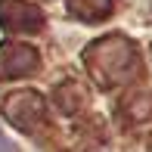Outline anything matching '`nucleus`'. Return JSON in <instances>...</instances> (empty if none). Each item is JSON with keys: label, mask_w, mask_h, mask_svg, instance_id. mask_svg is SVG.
I'll return each instance as SVG.
<instances>
[{"label": "nucleus", "mask_w": 152, "mask_h": 152, "mask_svg": "<svg viewBox=\"0 0 152 152\" xmlns=\"http://www.w3.org/2000/svg\"><path fill=\"white\" fill-rule=\"evenodd\" d=\"M37 65H40V59H37V50H34V47L16 44V40L0 44V81L31 75Z\"/></svg>", "instance_id": "nucleus-4"}, {"label": "nucleus", "mask_w": 152, "mask_h": 152, "mask_svg": "<svg viewBox=\"0 0 152 152\" xmlns=\"http://www.w3.org/2000/svg\"><path fill=\"white\" fill-rule=\"evenodd\" d=\"M0 152H16V146H12V143L6 140L3 134H0Z\"/></svg>", "instance_id": "nucleus-6"}, {"label": "nucleus", "mask_w": 152, "mask_h": 152, "mask_svg": "<svg viewBox=\"0 0 152 152\" xmlns=\"http://www.w3.org/2000/svg\"><path fill=\"white\" fill-rule=\"evenodd\" d=\"M68 10L84 22H96L112 10V0H68Z\"/></svg>", "instance_id": "nucleus-5"}, {"label": "nucleus", "mask_w": 152, "mask_h": 152, "mask_svg": "<svg viewBox=\"0 0 152 152\" xmlns=\"http://www.w3.org/2000/svg\"><path fill=\"white\" fill-rule=\"evenodd\" d=\"M3 118L10 124H16L19 130H25V134H34L47 118V106L40 99V93L19 90V93H10L3 99Z\"/></svg>", "instance_id": "nucleus-2"}, {"label": "nucleus", "mask_w": 152, "mask_h": 152, "mask_svg": "<svg viewBox=\"0 0 152 152\" xmlns=\"http://www.w3.org/2000/svg\"><path fill=\"white\" fill-rule=\"evenodd\" d=\"M0 25L10 34H19V31L31 34V31H40L44 12L31 0H0Z\"/></svg>", "instance_id": "nucleus-3"}, {"label": "nucleus", "mask_w": 152, "mask_h": 152, "mask_svg": "<svg viewBox=\"0 0 152 152\" xmlns=\"http://www.w3.org/2000/svg\"><path fill=\"white\" fill-rule=\"evenodd\" d=\"M84 59H87V68L96 75V81L115 84V81L127 78L130 65H134V50L124 37H106V40H96Z\"/></svg>", "instance_id": "nucleus-1"}]
</instances>
